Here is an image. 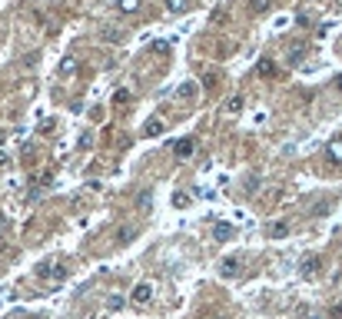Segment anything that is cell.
<instances>
[{"label":"cell","instance_id":"12","mask_svg":"<svg viewBox=\"0 0 342 319\" xmlns=\"http://www.w3.org/2000/svg\"><path fill=\"white\" fill-rule=\"evenodd\" d=\"M329 156H332V160H342V140H332V143H329Z\"/></svg>","mask_w":342,"mask_h":319},{"label":"cell","instance_id":"22","mask_svg":"<svg viewBox=\"0 0 342 319\" xmlns=\"http://www.w3.org/2000/svg\"><path fill=\"white\" fill-rule=\"evenodd\" d=\"M96 319H100V316H96Z\"/></svg>","mask_w":342,"mask_h":319},{"label":"cell","instance_id":"4","mask_svg":"<svg viewBox=\"0 0 342 319\" xmlns=\"http://www.w3.org/2000/svg\"><path fill=\"white\" fill-rule=\"evenodd\" d=\"M319 266H323V260H319V256L303 260V276H316V273H319Z\"/></svg>","mask_w":342,"mask_h":319},{"label":"cell","instance_id":"5","mask_svg":"<svg viewBox=\"0 0 342 319\" xmlns=\"http://www.w3.org/2000/svg\"><path fill=\"white\" fill-rule=\"evenodd\" d=\"M173 153H176V156H190V153H193V140H190V136L176 140V147H173Z\"/></svg>","mask_w":342,"mask_h":319},{"label":"cell","instance_id":"10","mask_svg":"<svg viewBox=\"0 0 342 319\" xmlns=\"http://www.w3.org/2000/svg\"><path fill=\"white\" fill-rule=\"evenodd\" d=\"M133 236H136V229H133V226H123V229L116 233V243H130Z\"/></svg>","mask_w":342,"mask_h":319},{"label":"cell","instance_id":"17","mask_svg":"<svg viewBox=\"0 0 342 319\" xmlns=\"http://www.w3.org/2000/svg\"><path fill=\"white\" fill-rule=\"evenodd\" d=\"M107 306L116 313V309H123V300H120V296H110V300H107Z\"/></svg>","mask_w":342,"mask_h":319},{"label":"cell","instance_id":"11","mask_svg":"<svg viewBox=\"0 0 342 319\" xmlns=\"http://www.w3.org/2000/svg\"><path fill=\"white\" fill-rule=\"evenodd\" d=\"M73 70H76V60H73V56H67V60L60 63V74H63V76H70Z\"/></svg>","mask_w":342,"mask_h":319},{"label":"cell","instance_id":"15","mask_svg":"<svg viewBox=\"0 0 342 319\" xmlns=\"http://www.w3.org/2000/svg\"><path fill=\"white\" fill-rule=\"evenodd\" d=\"M259 74H263V76L276 74V63H272V60H263V63H259Z\"/></svg>","mask_w":342,"mask_h":319},{"label":"cell","instance_id":"14","mask_svg":"<svg viewBox=\"0 0 342 319\" xmlns=\"http://www.w3.org/2000/svg\"><path fill=\"white\" fill-rule=\"evenodd\" d=\"M193 94H196V87H193V83H183V87L176 90V96H180V100H186V96H193Z\"/></svg>","mask_w":342,"mask_h":319},{"label":"cell","instance_id":"6","mask_svg":"<svg viewBox=\"0 0 342 319\" xmlns=\"http://www.w3.org/2000/svg\"><path fill=\"white\" fill-rule=\"evenodd\" d=\"M160 133H163V120H146L143 136H160Z\"/></svg>","mask_w":342,"mask_h":319},{"label":"cell","instance_id":"18","mask_svg":"<svg viewBox=\"0 0 342 319\" xmlns=\"http://www.w3.org/2000/svg\"><path fill=\"white\" fill-rule=\"evenodd\" d=\"M299 60H303V50H299V47H292V50H289V63H299Z\"/></svg>","mask_w":342,"mask_h":319},{"label":"cell","instance_id":"21","mask_svg":"<svg viewBox=\"0 0 342 319\" xmlns=\"http://www.w3.org/2000/svg\"><path fill=\"white\" fill-rule=\"evenodd\" d=\"M0 143H3V133H0Z\"/></svg>","mask_w":342,"mask_h":319},{"label":"cell","instance_id":"1","mask_svg":"<svg viewBox=\"0 0 342 319\" xmlns=\"http://www.w3.org/2000/svg\"><path fill=\"white\" fill-rule=\"evenodd\" d=\"M63 276H67V269H63V266H57V263H43L37 269V280L40 282H60Z\"/></svg>","mask_w":342,"mask_h":319},{"label":"cell","instance_id":"9","mask_svg":"<svg viewBox=\"0 0 342 319\" xmlns=\"http://www.w3.org/2000/svg\"><path fill=\"white\" fill-rule=\"evenodd\" d=\"M213 236H216V240H226V236H233V226H229V223H216Z\"/></svg>","mask_w":342,"mask_h":319},{"label":"cell","instance_id":"13","mask_svg":"<svg viewBox=\"0 0 342 319\" xmlns=\"http://www.w3.org/2000/svg\"><path fill=\"white\" fill-rule=\"evenodd\" d=\"M226 110H229V113H239V110H243V96H229Z\"/></svg>","mask_w":342,"mask_h":319},{"label":"cell","instance_id":"2","mask_svg":"<svg viewBox=\"0 0 342 319\" xmlns=\"http://www.w3.org/2000/svg\"><path fill=\"white\" fill-rule=\"evenodd\" d=\"M130 300H133V306H146V302L153 300V286L150 282H136L133 293H130Z\"/></svg>","mask_w":342,"mask_h":319},{"label":"cell","instance_id":"3","mask_svg":"<svg viewBox=\"0 0 342 319\" xmlns=\"http://www.w3.org/2000/svg\"><path fill=\"white\" fill-rule=\"evenodd\" d=\"M219 273H223V276H236V273H239V260H236V256H226V260L219 263Z\"/></svg>","mask_w":342,"mask_h":319},{"label":"cell","instance_id":"20","mask_svg":"<svg viewBox=\"0 0 342 319\" xmlns=\"http://www.w3.org/2000/svg\"><path fill=\"white\" fill-rule=\"evenodd\" d=\"M336 87H339V90H342V74H339V76H336Z\"/></svg>","mask_w":342,"mask_h":319},{"label":"cell","instance_id":"16","mask_svg":"<svg viewBox=\"0 0 342 319\" xmlns=\"http://www.w3.org/2000/svg\"><path fill=\"white\" fill-rule=\"evenodd\" d=\"M126 100H130V90H123V87H120V90L113 94V103H126Z\"/></svg>","mask_w":342,"mask_h":319},{"label":"cell","instance_id":"7","mask_svg":"<svg viewBox=\"0 0 342 319\" xmlns=\"http://www.w3.org/2000/svg\"><path fill=\"white\" fill-rule=\"evenodd\" d=\"M286 233H289V223H272L269 226V236H272V240H283Z\"/></svg>","mask_w":342,"mask_h":319},{"label":"cell","instance_id":"8","mask_svg":"<svg viewBox=\"0 0 342 319\" xmlns=\"http://www.w3.org/2000/svg\"><path fill=\"white\" fill-rule=\"evenodd\" d=\"M116 7H120V14H136L140 10V0H120Z\"/></svg>","mask_w":342,"mask_h":319},{"label":"cell","instance_id":"19","mask_svg":"<svg viewBox=\"0 0 342 319\" xmlns=\"http://www.w3.org/2000/svg\"><path fill=\"white\" fill-rule=\"evenodd\" d=\"M266 7H269V0H252V10H256V14H263Z\"/></svg>","mask_w":342,"mask_h":319}]
</instances>
